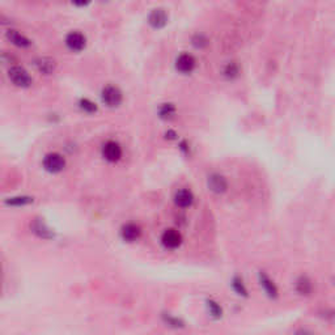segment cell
I'll return each instance as SVG.
<instances>
[{"label": "cell", "mask_w": 335, "mask_h": 335, "mask_svg": "<svg viewBox=\"0 0 335 335\" xmlns=\"http://www.w3.org/2000/svg\"><path fill=\"white\" fill-rule=\"evenodd\" d=\"M7 76L11 84L16 88H20V89H28L33 85V77H32L30 72L20 64L11 66L7 71Z\"/></svg>", "instance_id": "1"}, {"label": "cell", "mask_w": 335, "mask_h": 335, "mask_svg": "<svg viewBox=\"0 0 335 335\" xmlns=\"http://www.w3.org/2000/svg\"><path fill=\"white\" fill-rule=\"evenodd\" d=\"M4 40L10 43L11 46L20 49V50H28L33 46V41L32 38L23 33L20 29L14 27H8L4 29Z\"/></svg>", "instance_id": "2"}, {"label": "cell", "mask_w": 335, "mask_h": 335, "mask_svg": "<svg viewBox=\"0 0 335 335\" xmlns=\"http://www.w3.org/2000/svg\"><path fill=\"white\" fill-rule=\"evenodd\" d=\"M100 96L103 105L106 107H109V109L120 107L123 102L122 90H121L117 85H113V84H109V85L103 86Z\"/></svg>", "instance_id": "3"}, {"label": "cell", "mask_w": 335, "mask_h": 335, "mask_svg": "<svg viewBox=\"0 0 335 335\" xmlns=\"http://www.w3.org/2000/svg\"><path fill=\"white\" fill-rule=\"evenodd\" d=\"M86 43H88V40H86L85 34L80 30H71L64 38V45L72 53H81L83 50H85Z\"/></svg>", "instance_id": "4"}, {"label": "cell", "mask_w": 335, "mask_h": 335, "mask_svg": "<svg viewBox=\"0 0 335 335\" xmlns=\"http://www.w3.org/2000/svg\"><path fill=\"white\" fill-rule=\"evenodd\" d=\"M147 23L153 29H163L168 25L169 23V14L166 12V10L164 8H155L148 14L147 17Z\"/></svg>", "instance_id": "5"}, {"label": "cell", "mask_w": 335, "mask_h": 335, "mask_svg": "<svg viewBox=\"0 0 335 335\" xmlns=\"http://www.w3.org/2000/svg\"><path fill=\"white\" fill-rule=\"evenodd\" d=\"M43 168L50 173H60L66 168V159L60 153H47L43 159Z\"/></svg>", "instance_id": "6"}, {"label": "cell", "mask_w": 335, "mask_h": 335, "mask_svg": "<svg viewBox=\"0 0 335 335\" xmlns=\"http://www.w3.org/2000/svg\"><path fill=\"white\" fill-rule=\"evenodd\" d=\"M102 156L109 163H117L122 157V147L120 143L109 140L102 146Z\"/></svg>", "instance_id": "7"}, {"label": "cell", "mask_w": 335, "mask_h": 335, "mask_svg": "<svg viewBox=\"0 0 335 335\" xmlns=\"http://www.w3.org/2000/svg\"><path fill=\"white\" fill-rule=\"evenodd\" d=\"M36 70L42 75H53L57 70V62L50 57H40L33 62Z\"/></svg>", "instance_id": "8"}, {"label": "cell", "mask_w": 335, "mask_h": 335, "mask_svg": "<svg viewBox=\"0 0 335 335\" xmlns=\"http://www.w3.org/2000/svg\"><path fill=\"white\" fill-rule=\"evenodd\" d=\"M196 66L195 58L191 54H181L176 60V68L181 73H191Z\"/></svg>", "instance_id": "9"}, {"label": "cell", "mask_w": 335, "mask_h": 335, "mask_svg": "<svg viewBox=\"0 0 335 335\" xmlns=\"http://www.w3.org/2000/svg\"><path fill=\"white\" fill-rule=\"evenodd\" d=\"M161 241H163V245L168 249H176L182 243V236L179 232H177L176 229H168L164 232Z\"/></svg>", "instance_id": "10"}, {"label": "cell", "mask_w": 335, "mask_h": 335, "mask_svg": "<svg viewBox=\"0 0 335 335\" xmlns=\"http://www.w3.org/2000/svg\"><path fill=\"white\" fill-rule=\"evenodd\" d=\"M208 187L211 191L216 194H222L226 193L227 189H228V182L227 179L221 176V174H211L208 177Z\"/></svg>", "instance_id": "11"}, {"label": "cell", "mask_w": 335, "mask_h": 335, "mask_svg": "<svg viewBox=\"0 0 335 335\" xmlns=\"http://www.w3.org/2000/svg\"><path fill=\"white\" fill-rule=\"evenodd\" d=\"M140 235H142V229L139 226H136L134 222H129L126 226L122 227V231H121V236L122 239L127 243H134L136 240H139Z\"/></svg>", "instance_id": "12"}, {"label": "cell", "mask_w": 335, "mask_h": 335, "mask_svg": "<svg viewBox=\"0 0 335 335\" xmlns=\"http://www.w3.org/2000/svg\"><path fill=\"white\" fill-rule=\"evenodd\" d=\"M174 202H176L177 206L181 207V208H187V207L191 206L194 202L193 193L187 189L179 190V191H177L176 196H174Z\"/></svg>", "instance_id": "13"}, {"label": "cell", "mask_w": 335, "mask_h": 335, "mask_svg": "<svg viewBox=\"0 0 335 335\" xmlns=\"http://www.w3.org/2000/svg\"><path fill=\"white\" fill-rule=\"evenodd\" d=\"M259 279H261V285L265 288L267 295H269L270 297H276V296H278V288H276V285L274 284L271 279L266 275V274H261Z\"/></svg>", "instance_id": "14"}, {"label": "cell", "mask_w": 335, "mask_h": 335, "mask_svg": "<svg viewBox=\"0 0 335 335\" xmlns=\"http://www.w3.org/2000/svg\"><path fill=\"white\" fill-rule=\"evenodd\" d=\"M77 105H79L80 110L84 111L85 114H94L98 111V106H97V103L93 102L90 98H86V97L80 98L79 102H77Z\"/></svg>", "instance_id": "15"}, {"label": "cell", "mask_w": 335, "mask_h": 335, "mask_svg": "<svg viewBox=\"0 0 335 335\" xmlns=\"http://www.w3.org/2000/svg\"><path fill=\"white\" fill-rule=\"evenodd\" d=\"M159 116L161 120H172L176 116V106L173 103H164L159 109Z\"/></svg>", "instance_id": "16"}, {"label": "cell", "mask_w": 335, "mask_h": 335, "mask_svg": "<svg viewBox=\"0 0 335 335\" xmlns=\"http://www.w3.org/2000/svg\"><path fill=\"white\" fill-rule=\"evenodd\" d=\"M296 288H297V291H299L301 295H309V293L312 292V282H310L306 276H301V278L297 280Z\"/></svg>", "instance_id": "17"}, {"label": "cell", "mask_w": 335, "mask_h": 335, "mask_svg": "<svg viewBox=\"0 0 335 335\" xmlns=\"http://www.w3.org/2000/svg\"><path fill=\"white\" fill-rule=\"evenodd\" d=\"M33 202V198H29V196H15V198H10L7 199V204L8 206H27L29 203Z\"/></svg>", "instance_id": "18"}, {"label": "cell", "mask_w": 335, "mask_h": 335, "mask_svg": "<svg viewBox=\"0 0 335 335\" xmlns=\"http://www.w3.org/2000/svg\"><path fill=\"white\" fill-rule=\"evenodd\" d=\"M191 43H193V46L196 47V49H204L206 46H208L209 41L204 34L198 33L191 38Z\"/></svg>", "instance_id": "19"}, {"label": "cell", "mask_w": 335, "mask_h": 335, "mask_svg": "<svg viewBox=\"0 0 335 335\" xmlns=\"http://www.w3.org/2000/svg\"><path fill=\"white\" fill-rule=\"evenodd\" d=\"M240 68L237 66V63H228L224 68V76H227L228 79H235V77L239 76Z\"/></svg>", "instance_id": "20"}, {"label": "cell", "mask_w": 335, "mask_h": 335, "mask_svg": "<svg viewBox=\"0 0 335 335\" xmlns=\"http://www.w3.org/2000/svg\"><path fill=\"white\" fill-rule=\"evenodd\" d=\"M207 305H208V309H209V313L215 317V318H220L222 314V310L221 308H220V305L217 304V302L212 301V300H209L208 302H207Z\"/></svg>", "instance_id": "21"}, {"label": "cell", "mask_w": 335, "mask_h": 335, "mask_svg": "<svg viewBox=\"0 0 335 335\" xmlns=\"http://www.w3.org/2000/svg\"><path fill=\"white\" fill-rule=\"evenodd\" d=\"M233 288H235V291L239 295H244L246 296V288L245 285H244L243 280L239 278H235V280H233Z\"/></svg>", "instance_id": "22"}, {"label": "cell", "mask_w": 335, "mask_h": 335, "mask_svg": "<svg viewBox=\"0 0 335 335\" xmlns=\"http://www.w3.org/2000/svg\"><path fill=\"white\" fill-rule=\"evenodd\" d=\"M70 2L72 6H75V7L85 8V7H88L90 3H92L93 0H70Z\"/></svg>", "instance_id": "23"}, {"label": "cell", "mask_w": 335, "mask_h": 335, "mask_svg": "<svg viewBox=\"0 0 335 335\" xmlns=\"http://www.w3.org/2000/svg\"><path fill=\"white\" fill-rule=\"evenodd\" d=\"M165 136H166V139H176V136H177V134L174 133V131H172V130H169V131H168V133H165Z\"/></svg>", "instance_id": "24"}]
</instances>
